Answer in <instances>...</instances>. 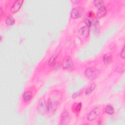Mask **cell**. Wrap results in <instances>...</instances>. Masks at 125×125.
<instances>
[{
    "label": "cell",
    "mask_w": 125,
    "mask_h": 125,
    "mask_svg": "<svg viewBox=\"0 0 125 125\" xmlns=\"http://www.w3.org/2000/svg\"><path fill=\"white\" fill-rule=\"evenodd\" d=\"M106 112L109 114H112L114 112V108L111 105H107L105 108Z\"/></svg>",
    "instance_id": "cell-13"
},
{
    "label": "cell",
    "mask_w": 125,
    "mask_h": 125,
    "mask_svg": "<svg viewBox=\"0 0 125 125\" xmlns=\"http://www.w3.org/2000/svg\"><path fill=\"white\" fill-rule=\"evenodd\" d=\"M84 22H85V23L86 24V26L87 27H88L89 28L91 27V24H92V23H91V21L89 19H88V18H86V19H85L84 20Z\"/></svg>",
    "instance_id": "cell-18"
},
{
    "label": "cell",
    "mask_w": 125,
    "mask_h": 125,
    "mask_svg": "<svg viewBox=\"0 0 125 125\" xmlns=\"http://www.w3.org/2000/svg\"><path fill=\"white\" fill-rule=\"evenodd\" d=\"M63 68L65 70H71L73 67V63L71 58L70 57H65L62 64Z\"/></svg>",
    "instance_id": "cell-3"
},
{
    "label": "cell",
    "mask_w": 125,
    "mask_h": 125,
    "mask_svg": "<svg viewBox=\"0 0 125 125\" xmlns=\"http://www.w3.org/2000/svg\"><path fill=\"white\" fill-rule=\"evenodd\" d=\"M85 74L88 78L93 80L98 77L100 75V71L95 68H88L86 70Z\"/></svg>",
    "instance_id": "cell-2"
},
{
    "label": "cell",
    "mask_w": 125,
    "mask_h": 125,
    "mask_svg": "<svg viewBox=\"0 0 125 125\" xmlns=\"http://www.w3.org/2000/svg\"><path fill=\"white\" fill-rule=\"evenodd\" d=\"M23 2V1L22 0H18V1H15L11 8L10 11L12 13H15L18 11L20 9Z\"/></svg>",
    "instance_id": "cell-6"
},
{
    "label": "cell",
    "mask_w": 125,
    "mask_h": 125,
    "mask_svg": "<svg viewBox=\"0 0 125 125\" xmlns=\"http://www.w3.org/2000/svg\"><path fill=\"white\" fill-rule=\"evenodd\" d=\"M2 14H3V10H2V8H1V17L2 16Z\"/></svg>",
    "instance_id": "cell-23"
},
{
    "label": "cell",
    "mask_w": 125,
    "mask_h": 125,
    "mask_svg": "<svg viewBox=\"0 0 125 125\" xmlns=\"http://www.w3.org/2000/svg\"><path fill=\"white\" fill-rule=\"evenodd\" d=\"M38 111L39 113L41 114H44L47 111V103L45 100H42L39 102L38 106Z\"/></svg>",
    "instance_id": "cell-5"
},
{
    "label": "cell",
    "mask_w": 125,
    "mask_h": 125,
    "mask_svg": "<svg viewBox=\"0 0 125 125\" xmlns=\"http://www.w3.org/2000/svg\"><path fill=\"white\" fill-rule=\"evenodd\" d=\"M100 114V110L98 107H96L89 112L88 116V119L90 121L94 120L99 117Z\"/></svg>",
    "instance_id": "cell-4"
},
{
    "label": "cell",
    "mask_w": 125,
    "mask_h": 125,
    "mask_svg": "<svg viewBox=\"0 0 125 125\" xmlns=\"http://www.w3.org/2000/svg\"><path fill=\"white\" fill-rule=\"evenodd\" d=\"M23 96L24 101L28 102L32 98V93L29 91H27L24 93Z\"/></svg>",
    "instance_id": "cell-11"
},
{
    "label": "cell",
    "mask_w": 125,
    "mask_h": 125,
    "mask_svg": "<svg viewBox=\"0 0 125 125\" xmlns=\"http://www.w3.org/2000/svg\"><path fill=\"white\" fill-rule=\"evenodd\" d=\"M82 107V104L81 103H79L77 104L76 105V110L77 111H79L81 109Z\"/></svg>",
    "instance_id": "cell-21"
},
{
    "label": "cell",
    "mask_w": 125,
    "mask_h": 125,
    "mask_svg": "<svg viewBox=\"0 0 125 125\" xmlns=\"http://www.w3.org/2000/svg\"><path fill=\"white\" fill-rule=\"evenodd\" d=\"M58 55L56 54H53L52 56L50 58V59L49 60V65L51 66H52L55 64V61L56 59V58L57 57Z\"/></svg>",
    "instance_id": "cell-15"
},
{
    "label": "cell",
    "mask_w": 125,
    "mask_h": 125,
    "mask_svg": "<svg viewBox=\"0 0 125 125\" xmlns=\"http://www.w3.org/2000/svg\"><path fill=\"white\" fill-rule=\"evenodd\" d=\"M80 1H72V2H73L74 4H77V3H79Z\"/></svg>",
    "instance_id": "cell-22"
},
{
    "label": "cell",
    "mask_w": 125,
    "mask_h": 125,
    "mask_svg": "<svg viewBox=\"0 0 125 125\" xmlns=\"http://www.w3.org/2000/svg\"><path fill=\"white\" fill-rule=\"evenodd\" d=\"M120 56L123 59H124V58H125V47L124 46H123L122 51H121Z\"/></svg>",
    "instance_id": "cell-20"
},
{
    "label": "cell",
    "mask_w": 125,
    "mask_h": 125,
    "mask_svg": "<svg viewBox=\"0 0 125 125\" xmlns=\"http://www.w3.org/2000/svg\"><path fill=\"white\" fill-rule=\"evenodd\" d=\"M82 14V10L80 7H75L73 8L71 12V16L74 19L79 18Z\"/></svg>",
    "instance_id": "cell-7"
},
{
    "label": "cell",
    "mask_w": 125,
    "mask_h": 125,
    "mask_svg": "<svg viewBox=\"0 0 125 125\" xmlns=\"http://www.w3.org/2000/svg\"><path fill=\"white\" fill-rule=\"evenodd\" d=\"M103 60H104V62L105 63H106V64L110 63L111 61V56L109 54H105L104 56Z\"/></svg>",
    "instance_id": "cell-16"
},
{
    "label": "cell",
    "mask_w": 125,
    "mask_h": 125,
    "mask_svg": "<svg viewBox=\"0 0 125 125\" xmlns=\"http://www.w3.org/2000/svg\"><path fill=\"white\" fill-rule=\"evenodd\" d=\"M79 34L85 37H88L89 34V28L87 26L83 27L78 30Z\"/></svg>",
    "instance_id": "cell-8"
},
{
    "label": "cell",
    "mask_w": 125,
    "mask_h": 125,
    "mask_svg": "<svg viewBox=\"0 0 125 125\" xmlns=\"http://www.w3.org/2000/svg\"><path fill=\"white\" fill-rule=\"evenodd\" d=\"M96 86V85L95 83H93V84H91L89 87H88L87 88V89L86 90V94L88 95V94H90L91 93L93 92V90H94Z\"/></svg>",
    "instance_id": "cell-12"
},
{
    "label": "cell",
    "mask_w": 125,
    "mask_h": 125,
    "mask_svg": "<svg viewBox=\"0 0 125 125\" xmlns=\"http://www.w3.org/2000/svg\"><path fill=\"white\" fill-rule=\"evenodd\" d=\"M93 3L98 8L104 5V1H99V0H98V1H94L93 2Z\"/></svg>",
    "instance_id": "cell-17"
},
{
    "label": "cell",
    "mask_w": 125,
    "mask_h": 125,
    "mask_svg": "<svg viewBox=\"0 0 125 125\" xmlns=\"http://www.w3.org/2000/svg\"><path fill=\"white\" fill-rule=\"evenodd\" d=\"M58 106V100L56 97L49 98L47 102V111L49 113H54L57 109Z\"/></svg>",
    "instance_id": "cell-1"
},
{
    "label": "cell",
    "mask_w": 125,
    "mask_h": 125,
    "mask_svg": "<svg viewBox=\"0 0 125 125\" xmlns=\"http://www.w3.org/2000/svg\"><path fill=\"white\" fill-rule=\"evenodd\" d=\"M106 12V7L103 5L98 8L97 13V16L98 18H101L104 16Z\"/></svg>",
    "instance_id": "cell-10"
},
{
    "label": "cell",
    "mask_w": 125,
    "mask_h": 125,
    "mask_svg": "<svg viewBox=\"0 0 125 125\" xmlns=\"http://www.w3.org/2000/svg\"><path fill=\"white\" fill-rule=\"evenodd\" d=\"M61 124L63 125L68 124L69 121V116L68 112L65 111L62 115L61 116Z\"/></svg>",
    "instance_id": "cell-9"
},
{
    "label": "cell",
    "mask_w": 125,
    "mask_h": 125,
    "mask_svg": "<svg viewBox=\"0 0 125 125\" xmlns=\"http://www.w3.org/2000/svg\"><path fill=\"white\" fill-rule=\"evenodd\" d=\"M82 92V90H81L80 91H78V92H77V93H73V95H72V97L73 98H76V97H77L78 96H79L81 94Z\"/></svg>",
    "instance_id": "cell-19"
},
{
    "label": "cell",
    "mask_w": 125,
    "mask_h": 125,
    "mask_svg": "<svg viewBox=\"0 0 125 125\" xmlns=\"http://www.w3.org/2000/svg\"><path fill=\"white\" fill-rule=\"evenodd\" d=\"M15 23V19L12 16H9L7 18L5 21V23L8 26H11L13 25Z\"/></svg>",
    "instance_id": "cell-14"
}]
</instances>
